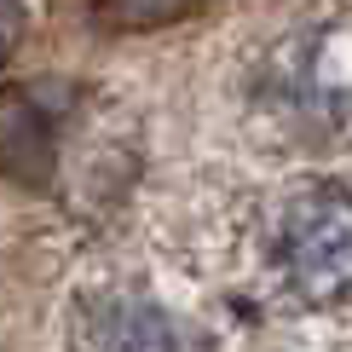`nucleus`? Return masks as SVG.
<instances>
[{
	"label": "nucleus",
	"mask_w": 352,
	"mask_h": 352,
	"mask_svg": "<svg viewBox=\"0 0 352 352\" xmlns=\"http://www.w3.org/2000/svg\"><path fill=\"white\" fill-rule=\"evenodd\" d=\"M248 110L283 144H335L352 133V12L283 23L248 58Z\"/></svg>",
	"instance_id": "obj_1"
},
{
	"label": "nucleus",
	"mask_w": 352,
	"mask_h": 352,
	"mask_svg": "<svg viewBox=\"0 0 352 352\" xmlns=\"http://www.w3.org/2000/svg\"><path fill=\"white\" fill-rule=\"evenodd\" d=\"M260 277L295 312H335L352 300V190L335 179H295L260 214Z\"/></svg>",
	"instance_id": "obj_2"
},
{
	"label": "nucleus",
	"mask_w": 352,
	"mask_h": 352,
	"mask_svg": "<svg viewBox=\"0 0 352 352\" xmlns=\"http://www.w3.org/2000/svg\"><path fill=\"white\" fill-rule=\"evenodd\" d=\"M64 127L69 98L58 87H29V93L0 104V173L18 185H47L64 162Z\"/></svg>",
	"instance_id": "obj_3"
},
{
	"label": "nucleus",
	"mask_w": 352,
	"mask_h": 352,
	"mask_svg": "<svg viewBox=\"0 0 352 352\" xmlns=\"http://www.w3.org/2000/svg\"><path fill=\"white\" fill-rule=\"evenodd\" d=\"M69 352H179V335L151 300L104 289V295H87L76 306Z\"/></svg>",
	"instance_id": "obj_4"
},
{
	"label": "nucleus",
	"mask_w": 352,
	"mask_h": 352,
	"mask_svg": "<svg viewBox=\"0 0 352 352\" xmlns=\"http://www.w3.org/2000/svg\"><path fill=\"white\" fill-rule=\"evenodd\" d=\"M93 6H98V23L110 29H162L202 12L208 0H93Z\"/></svg>",
	"instance_id": "obj_5"
},
{
	"label": "nucleus",
	"mask_w": 352,
	"mask_h": 352,
	"mask_svg": "<svg viewBox=\"0 0 352 352\" xmlns=\"http://www.w3.org/2000/svg\"><path fill=\"white\" fill-rule=\"evenodd\" d=\"M23 23H29L23 0H0V69H6V58L18 52V41H23Z\"/></svg>",
	"instance_id": "obj_6"
}]
</instances>
